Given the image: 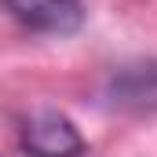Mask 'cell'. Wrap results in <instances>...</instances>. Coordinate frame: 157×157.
I'll return each instance as SVG.
<instances>
[{"label": "cell", "instance_id": "6da1fadb", "mask_svg": "<svg viewBox=\"0 0 157 157\" xmlns=\"http://www.w3.org/2000/svg\"><path fill=\"white\" fill-rule=\"evenodd\" d=\"M106 99L110 106L128 113H154L157 110V59L124 62L106 80Z\"/></svg>", "mask_w": 157, "mask_h": 157}, {"label": "cell", "instance_id": "7a4b0ae2", "mask_svg": "<svg viewBox=\"0 0 157 157\" xmlns=\"http://www.w3.org/2000/svg\"><path fill=\"white\" fill-rule=\"evenodd\" d=\"M4 11L33 33H77L84 22L80 0H0Z\"/></svg>", "mask_w": 157, "mask_h": 157}, {"label": "cell", "instance_id": "3957f363", "mask_svg": "<svg viewBox=\"0 0 157 157\" xmlns=\"http://www.w3.org/2000/svg\"><path fill=\"white\" fill-rule=\"evenodd\" d=\"M22 150H29L33 157H77L84 154V139L70 117L37 113L22 128Z\"/></svg>", "mask_w": 157, "mask_h": 157}]
</instances>
